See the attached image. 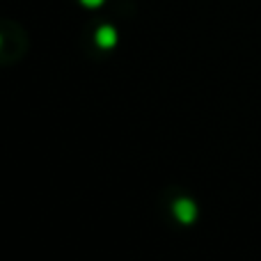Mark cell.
Here are the masks:
<instances>
[{
    "label": "cell",
    "mask_w": 261,
    "mask_h": 261,
    "mask_svg": "<svg viewBox=\"0 0 261 261\" xmlns=\"http://www.w3.org/2000/svg\"><path fill=\"white\" fill-rule=\"evenodd\" d=\"M174 216L181 222H193L195 216H197V208L190 199H179V202H174Z\"/></svg>",
    "instance_id": "cell-1"
},
{
    "label": "cell",
    "mask_w": 261,
    "mask_h": 261,
    "mask_svg": "<svg viewBox=\"0 0 261 261\" xmlns=\"http://www.w3.org/2000/svg\"><path fill=\"white\" fill-rule=\"evenodd\" d=\"M99 46H103V48H110V46L115 44V32H113V28H103V30L99 32Z\"/></svg>",
    "instance_id": "cell-2"
}]
</instances>
